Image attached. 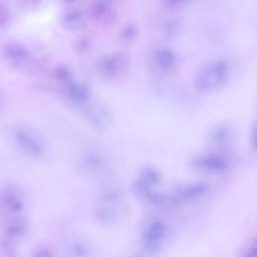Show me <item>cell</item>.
Segmentation results:
<instances>
[{"instance_id": "10", "label": "cell", "mask_w": 257, "mask_h": 257, "mask_svg": "<svg viewBox=\"0 0 257 257\" xmlns=\"http://www.w3.org/2000/svg\"><path fill=\"white\" fill-rule=\"evenodd\" d=\"M192 163L195 167L208 171H223L228 167L224 159L216 156L200 157L194 159Z\"/></svg>"}, {"instance_id": "14", "label": "cell", "mask_w": 257, "mask_h": 257, "mask_svg": "<svg viewBox=\"0 0 257 257\" xmlns=\"http://www.w3.org/2000/svg\"><path fill=\"white\" fill-rule=\"evenodd\" d=\"M84 14L80 11L74 10L67 13L63 18V23L71 29L79 28L85 24Z\"/></svg>"}, {"instance_id": "9", "label": "cell", "mask_w": 257, "mask_h": 257, "mask_svg": "<svg viewBox=\"0 0 257 257\" xmlns=\"http://www.w3.org/2000/svg\"><path fill=\"white\" fill-rule=\"evenodd\" d=\"M66 257H90V244L83 238L73 237L68 240L65 247Z\"/></svg>"}, {"instance_id": "4", "label": "cell", "mask_w": 257, "mask_h": 257, "mask_svg": "<svg viewBox=\"0 0 257 257\" xmlns=\"http://www.w3.org/2000/svg\"><path fill=\"white\" fill-rule=\"evenodd\" d=\"M24 201L21 189L13 184L0 188V214L8 223L25 219Z\"/></svg>"}, {"instance_id": "13", "label": "cell", "mask_w": 257, "mask_h": 257, "mask_svg": "<svg viewBox=\"0 0 257 257\" xmlns=\"http://www.w3.org/2000/svg\"><path fill=\"white\" fill-rule=\"evenodd\" d=\"M68 93L71 100L79 102L85 101L88 96L87 87L84 84L78 83H70Z\"/></svg>"}, {"instance_id": "1", "label": "cell", "mask_w": 257, "mask_h": 257, "mask_svg": "<svg viewBox=\"0 0 257 257\" xmlns=\"http://www.w3.org/2000/svg\"><path fill=\"white\" fill-rule=\"evenodd\" d=\"M123 205V194L119 187L112 184H106L101 187L97 195V217L104 223H112L119 217Z\"/></svg>"}, {"instance_id": "7", "label": "cell", "mask_w": 257, "mask_h": 257, "mask_svg": "<svg viewBox=\"0 0 257 257\" xmlns=\"http://www.w3.org/2000/svg\"><path fill=\"white\" fill-rule=\"evenodd\" d=\"M165 226L160 221L152 222L144 232L142 236L143 248L148 252L156 250L159 246V241L163 236Z\"/></svg>"}, {"instance_id": "19", "label": "cell", "mask_w": 257, "mask_h": 257, "mask_svg": "<svg viewBox=\"0 0 257 257\" xmlns=\"http://www.w3.org/2000/svg\"><path fill=\"white\" fill-rule=\"evenodd\" d=\"M31 257H54V255L49 248L41 247L33 252Z\"/></svg>"}, {"instance_id": "5", "label": "cell", "mask_w": 257, "mask_h": 257, "mask_svg": "<svg viewBox=\"0 0 257 257\" xmlns=\"http://www.w3.org/2000/svg\"><path fill=\"white\" fill-rule=\"evenodd\" d=\"M80 164L85 172L93 176L104 173L108 167L105 154L97 148H91L87 150L82 155Z\"/></svg>"}, {"instance_id": "12", "label": "cell", "mask_w": 257, "mask_h": 257, "mask_svg": "<svg viewBox=\"0 0 257 257\" xmlns=\"http://www.w3.org/2000/svg\"><path fill=\"white\" fill-rule=\"evenodd\" d=\"M156 61L161 69L164 70H169L175 64V55L170 49L163 48L157 53Z\"/></svg>"}, {"instance_id": "11", "label": "cell", "mask_w": 257, "mask_h": 257, "mask_svg": "<svg viewBox=\"0 0 257 257\" xmlns=\"http://www.w3.org/2000/svg\"><path fill=\"white\" fill-rule=\"evenodd\" d=\"M93 16L99 21L107 23L112 21L115 17L112 6L108 2L98 1L92 7Z\"/></svg>"}, {"instance_id": "3", "label": "cell", "mask_w": 257, "mask_h": 257, "mask_svg": "<svg viewBox=\"0 0 257 257\" xmlns=\"http://www.w3.org/2000/svg\"><path fill=\"white\" fill-rule=\"evenodd\" d=\"M230 68L227 62L217 60L210 63L197 75L195 84L203 93L214 91L222 87L229 77Z\"/></svg>"}, {"instance_id": "21", "label": "cell", "mask_w": 257, "mask_h": 257, "mask_svg": "<svg viewBox=\"0 0 257 257\" xmlns=\"http://www.w3.org/2000/svg\"><path fill=\"white\" fill-rule=\"evenodd\" d=\"M245 257H256V247H252L248 251Z\"/></svg>"}, {"instance_id": "20", "label": "cell", "mask_w": 257, "mask_h": 257, "mask_svg": "<svg viewBox=\"0 0 257 257\" xmlns=\"http://www.w3.org/2000/svg\"><path fill=\"white\" fill-rule=\"evenodd\" d=\"M7 16V14L5 8L0 4V24L4 23Z\"/></svg>"}, {"instance_id": "17", "label": "cell", "mask_w": 257, "mask_h": 257, "mask_svg": "<svg viewBox=\"0 0 257 257\" xmlns=\"http://www.w3.org/2000/svg\"><path fill=\"white\" fill-rule=\"evenodd\" d=\"M75 48L79 54L85 55L89 53L92 49V43L87 38H80L76 41Z\"/></svg>"}, {"instance_id": "2", "label": "cell", "mask_w": 257, "mask_h": 257, "mask_svg": "<svg viewBox=\"0 0 257 257\" xmlns=\"http://www.w3.org/2000/svg\"><path fill=\"white\" fill-rule=\"evenodd\" d=\"M161 182L159 172L151 167L143 168L133 185L135 193L143 199L152 203H162L169 200V195L161 193L155 189Z\"/></svg>"}, {"instance_id": "15", "label": "cell", "mask_w": 257, "mask_h": 257, "mask_svg": "<svg viewBox=\"0 0 257 257\" xmlns=\"http://www.w3.org/2000/svg\"><path fill=\"white\" fill-rule=\"evenodd\" d=\"M138 32V29L135 25L127 24L123 27L120 32V39L123 42H130L137 37Z\"/></svg>"}, {"instance_id": "22", "label": "cell", "mask_w": 257, "mask_h": 257, "mask_svg": "<svg viewBox=\"0 0 257 257\" xmlns=\"http://www.w3.org/2000/svg\"><path fill=\"white\" fill-rule=\"evenodd\" d=\"M251 140H252V146L255 147V128L253 130V131H252Z\"/></svg>"}, {"instance_id": "6", "label": "cell", "mask_w": 257, "mask_h": 257, "mask_svg": "<svg viewBox=\"0 0 257 257\" xmlns=\"http://www.w3.org/2000/svg\"><path fill=\"white\" fill-rule=\"evenodd\" d=\"M14 140L19 148L26 154L37 157L44 150L41 141L27 128L20 127L14 133Z\"/></svg>"}, {"instance_id": "18", "label": "cell", "mask_w": 257, "mask_h": 257, "mask_svg": "<svg viewBox=\"0 0 257 257\" xmlns=\"http://www.w3.org/2000/svg\"><path fill=\"white\" fill-rule=\"evenodd\" d=\"M54 76L57 80L66 82L71 79L72 74L68 68L60 66L54 70Z\"/></svg>"}, {"instance_id": "8", "label": "cell", "mask_w": 257, "mask_h": 257, "mask_svg": "<svg viewBox=\"0 0 257 257\" xmlns=\"http://www.w3.org/2000/svg\"><path fill=\"white\" fill-rule=\"evenodd\" d=\"M128 65V58L126 55L115 53L102 59L99 67L107 75L115 76L124 71Z\"/></svg>"}, {"instance_id": "16", "label": "cell", "mask_w": 257, "mask_h": 257, "mask_svg": "<svg viewBox=\"0 0 257 257\" xmlns=\"http://www.w3.org/2000/svg\"><path fill=\"white\" fill-rule=\"evenodd\" d=\"M7 55L14 59H25L28 56L27 51L19 46L11 45L6 50Z\"/></svg>"}]
</instances>
